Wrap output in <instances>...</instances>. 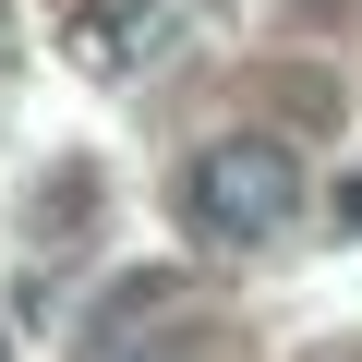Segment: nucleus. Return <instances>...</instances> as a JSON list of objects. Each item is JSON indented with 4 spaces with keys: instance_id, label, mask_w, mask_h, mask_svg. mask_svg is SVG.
<instances>
[{
    "instance_id": "f257e3e1",
    "label": "nucleus",
    "mask_w": 362,
    "mask_h": 362,
    "mask_svg": "<svg viewBox=\"0 0 362 362\" xmlns=\"http://www.w3.org/2000/svg\"><path fill=\"white\" fill-rule=\"evenodd\" d=\"M181 206H194L206 242H278L302 218V157L278 133H218V145H194V169H181Z\"/></svg>"
},
{
    "instance_id": "f03ea898",
    "label": "nucleus",
    "mask_w": 362,
    "mask_h": 362,
    "mask_svg": "<svg viewBox=\"0 0 362 362\" xmlns=\"http://www.w3.org/2000/svg\"><path fill=\"white\" fill-rule=\"evenodd\" d=\"M0 362H13V338H0Z\"/></svg>"
}]
</instances>
